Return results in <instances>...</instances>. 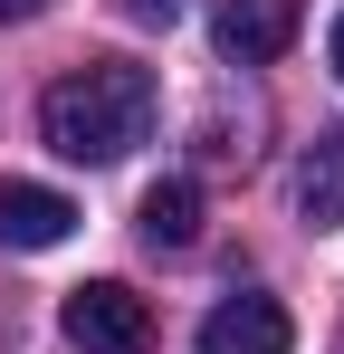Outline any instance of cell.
<instances>
[{
    "label": "cell",
    "instance_id": "cell-9",
    "mask_svg": "<svg viewBox=\"0 0 344 354\" xmlns=\"http://www.w3.org/2000/svg\"><path fill=\"white\" fill-rule=\"evenodd\" d=\"M325 67L344 77V10H335V39H325Z\"/></svg>",
    "mask_w": 344,
    "mask_h": 354
},
{
    "label": "cell",
    "instance_id": "cell-7",
    "mask_svg": "<svg viewBox=\"0 0 344 354\" xmlns=\"http://www.w3.org/2000/svg\"><path fill=\"white\" fill-rule=\"evenodd\" d=\"M134 230L153 239V249H191L201 239V182H153L144 211H134Z\"/></svg>",
    "mask_w": 344,
    "mask_h": 354
},
{
    "label": "cell",
    "instance_id": "cell-1",
    "mask_svg": "<svg viewBox=\"0 0 344 354\" xmlns=\"http://www.w3.org/2000/svg\"><path fill=\"white\" fill-rule=\"evenodd\" d=\"M39 134L67 163H124L153 134V77L134 58H86L77 77H57L39 96Z\"/></svg>",
    "mask_w": 344,
    "mask_h": 354
},
{
    "label": "cell",
    "instance_id": "cell-6",
    "mask_svg": "<svg viewBox=\"0 0 344 354\" xmlns=\"http://www.w3.org/2000/svg\"><path fill=\"white\" fill-rule=\"evenodd\" d=\"M296 221L306 230H344V134H316L296 153Z\"/></svg>",
    "mask_w": 344,
    "mask_h": 354
},
{
    "label": "cell",
    "instance_id": "cell-5",
    "mask_svg": "<svg viewBox=\"0 0 344 354\" xmlns=\"http://www.w3.org/2000/svg\"><path fill=\"white\" fill-rule=\"evenodd\" d=\"M77 230V201L48 192V182H0V239L10 249H57Z\"/></svg>",
    "mask_w": 344,
    "mask_h": 354
},
{
    "label": "cell",
    "instance_id": "cell-8",
    "mask_svg": "<svg viewBox=\"0 0 344 354\" xmlns=\"http://www.w3.org/2000/svg\"><path fill=\"white\" fill-rule=\"evenodd\" d=\"M115 10H124L134 29H172V19H182V0H115Z\"/></svg>",
    "mask_w": 344,
    "mask_h": 354
},
{
    "label": "cell",
    "instance_id": "cell-4",
    "mask_svg": "<svg viewBox=\"0 0 344 354\" xmlns=\"http://www.w3.org/2000/svg\"><path fill=\"white\" fill-rule=\"evenodd\" d=\"M287 345H296V326H287L278 297H258V288H229L201 316V354H287Z\"/></svg>",
    "mask_w": 344,
    "mask_h": 354
},
{
    "label": "cell",
    "instance_id": "cell-3",
    "mask_svg": "<svg viewBox=\"0 0 344 354\" xmlns=\"http://www.w3.org/2000/svg\"><path fill=\"white\" fill-rule=\"evenodd\" d=\"M306 29V0H211V39H220L229 67H268L296 48Z\"/></svg>",
    "mask_w": 344,
    "mask_h": 354
},
{
    "label": "cell",
    "instance_id": "cell-2",
    "mask_svg": "<svg viewBox=\"0 0 344 354\" xmlns=\"http://www.w3.org/2000/svg\"><path fill=\"white\" fill-rule=\"evenodd\" d=\"M57 326H67L77 354H153V306L124 288V278H86V288H67Z\"/></svg>",
    "mask_w": 344,
    "mask_h": 354
},
{
    "label": "cell",
    "instance_id": "cell-10",
    "mask_svg": "<svg viewBox=\"0 0 344 354\" xmlns=\"http://www.w3.org/2000/svg\"><path fill=\"white\" fill-rule=\"evenodd\" d=\"M39 10H48V0H0V19H39Z\"/></svg>",
    "mask_w": 344,
    "mask_h": 354
}]
</instances>
